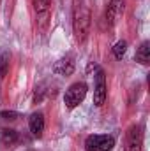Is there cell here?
I'll return each instance as SVG.
<instances>
[{"label":"cell","mask_w":150,"mask_h":151,"mask_svg":"<svg viewBox=\"0 0 150 151\" xmlns=\"http://www.w3.org/2000/svg\"><path fill=\"white\" fill-rule=\"evenodd\" d=\"M34 9L37 14H46L50 9V0H34Z\"/></svg>","instance_id":"cell-13"},{"label":"cell","mask_w":150,"mask_h":151,"mask_svg":"<svg viewBox=\"0 0 150 151\" xmlns=\"http://www.w3.org/2000/svg\"><path fill=\"white\" fill-rule=\"evenodd\" d=\"M20 114L18 113H12V111H4V113H0V118L2 119H9V121H12V119H16Z\"/></svg>","instance_id":"cell-14"},{"label":"cell","mask_w":150,"mask_h":151,"mask_svg":"<svg viewBox=\"0 0 150 151\" xmlns=\"http://www.w3.org/2000/svg\"><path fill=\"white\" fill-rule=\"evenodd\" d=\"M124 9H125V0H110L108 9H106V21L113 25L115 19L124 12Z\"/></svg>","instance_id":"cell-6"},{"label":"cell","mask_w":150,"mask_h":151,"mask_svg":"<svg viewBox=\"0 0 150 151\" xmlns=\"http://www.w3.org/2000/svg\"><path fill=\"white\" fill-rule=\"evenodd\" d=\"M0 141H2L4 146L12 148V146L20 141V135H18V132L12 130V128H4V130H2V135H0Z\"/></svg>","instance_id":"cell-9"},{"label":"cell","mask_w":150,"mask_h":151,"mask_svg":"<svg viewBox=\"0 0 150 151\" xmlns=\"http://www.w3.org/2000/svg\"><path fill=\"white\" fill-rule=\"evenodd\" d=\"M136 62H140L141 65H149L150 63V42L149 40L140 44V47L136 51Z\"/></svg>","instance_id":"cell-10"},{"label":"cell","mask_w":150,"mask_h":151,"mask_svg":"<svg viewBox=\"0 0 150 151\" xmlns=\"http://www.w3.org/2000/svg\"><path fill=\"white\" fill-rule=\"evenodd\" d=\"M73 30H74V37L78 42H83L88 30H90V12L87 7H76L74 11V19H73Z\"/></svg>","instance_id":"cell-1"},{"label":"cell","mask_w":150,"mask_h":151,"mask_svg":"<svg viewBox=\"0 0 150 151\" xmlns=\"http://www.w3.org/2000/svg\"><path fill=\"white\" fill-rule=\"evenodd\" d=\"M87 90H88V88H87L85 83H74V84H71V86L66 90V95H64V104H66V107H67V109L78 107V106L85 100Z\"/></svg>","instance_id":"cell-2"},{"label":"cell","mask_w":150,"mask_h":151,"mask_svg":"<svg viewBox=\"0 0 150 151\" xmlns=\"http://www.w3.org/2000/svg\"><path fill=\"white\" fill-rule=\"evenodd\" d=\"M106 95H108V90H106V77L103 69H97L95 70V86H94V104L97 107H101L106 100Z\"/></svg>","instance_id":"cell-4"},{"label":"cell","mask_w":150,"mask_h":151,"mask_svg":"<svg viewBox=\"0 0 150 151\" xmlns=\"http://www.w3.org/2000/svg\"><path fill=\"white\" fill-rule=\"evenodd\" d=\"M143 150V132L140 127H131L125 135V151Z\"/></svg>","instance_id":"cell-5"},{"label":"cell","mask_w":150,"mask_h":151,"mask_svg":"<svg viewBox=\"0 0 150 151\" xmlns=\"http://www.w3.org/2000/svg\"><path fill=\"white\" fill-rule=\"evenodd\" d=\"M9 60H11V56H9L7 51L0 55V79L7 74V70H9Z\"/></svg>","instance_id":"cell-11"},{"label":"cell","mask_w":150,"mask_h":151,"mask_svg":"<svg viewBox=\"0 0 150 151\" xmlns=\"http://www.w3.org/2000/svg\"><path fill=\"white\" fill-rule=\"evenodd\" d=\"M53 72L58 76H71L74 72V62H73V56H64L60 58L58 62H55L53 65Z\"/></svg>","instance_id":"cell-7"},{"label":"cell","mask_w":150,"mask_h":151,"mask_svg":"<svg viewBox=\"0 0 150 151\" xmlns=\"http://www.w3.org/2000/svg\"><path fill=\"white\" fill-rule=\"evenodd\" d=\"M28 127H30V132L34 137H42V132H44V116L42 113H34L28 118Z\"/></svg>","instance_id":"cell-8"},{"label":"cell","mask_w":150,"mask_h":151,"mask_svg":"<svg viewBox=\"0 0 150 151\" xmlns=\"http://www.w3.org/2000/svg\"><path fill=\"white\" fill-rule=\"evenodd\" d=\"M115 146V139L111 135H88L85 141L87 151H111Z\"/></svg>","instance_id":"cell-3"},{"label":"cell","mask_w":150,"mask_h":151,"mask_svg":"<svg viewBox=\"0 0 150 151\" xmlns=\"http://www.w3.org/2000/svg\"><path fill=\"white\" fill-rule=\"evenodd\" d=\"M125 49H127V42H125V40L117 42L115 47H113V55H115V58H117V60H122V56L125 55Z\"/></svg>","instance_id":"cell-12"}]
</instances>
